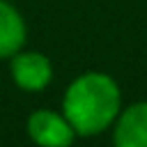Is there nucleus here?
I'll list each match as a JSON object with an SVG mask.
<instances>
[{
	"label": "nucleus",
	"instance_id": "obj_1",
	"mask_svg": "<svg viewBox=\"0 0 147 147\" xmlns=\"http://www.w3.org/2000/svg\"><path fill=\"white\" fill-rule=\"evenodd\" d=\"M122 110V92L113 76L85 71L76 76L62 99V113L76 136L90 138L113 126Z\"/></svg>",
	"mask_w": 147,
	"mask_h": 147
},
{
	"label": "nucleus",
	"instance_id": "obj_2",
	"mask_svg": "<svg viewBox=\"0 0 147 147\" xmlns=\"http://www.w3.org/2000/svg\"><path fill=\"white\" fill-rule=\"evenodd\" d=\"M9 71L16 87L25 92H39L53 80V64L39 51H16L9 57Z\"/></svg>",
	"mask_w": 147,
	"mask_h": 147
},
{
	"label": "nucleus",
	"instance_id": "obj_4",
	"mask_svg": "<svg viewBox=\"0 0 147 147\" xmlns=\"http://www.w3.org/2000/svg\"><path fill=\"white\" fill-rule=\"evenodd\" d=\"M113 142L117 147H147V101L119 110L113 122Z\"/></svg>",
	"mask_w": 147,
	"mask_h": 147
},
{
	"label": "nucleus",
	"instance_id": "obj_5",
	"mask_svg": "<svg viewBox=\"0 0 147 147\" xmlns=\"http://www.w3.org/2000/svg\"><path fill=\"white\" fill-rule=\"evenodd\" d=\"M25 21L14 5L0 0V60H9L25 44Z\"/></svg>",
	"mask_w": 147,
	"mask_h": 147
},
{
	"label": "nucleus",
	"instance_id": "obj_3",
	"mask_svg": "<svg viewBox=\"0 0 147 147\" xmlns=\"http://www.w3.org/2000/svg\"><path fill=\"white\" fill-rule=\"evenodd\" d=\"M28 136L32 138V142L44 147H67L76 140V131L64 113L48 108H39L28 117Z\"/></svg>",
	"mask_w": 147,
	"mask_h": 147
}]
</instances>
